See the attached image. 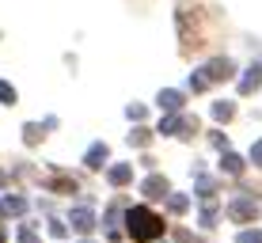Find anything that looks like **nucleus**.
Returning <instances> with one entry per match:
<instances>
[{"mask_svg": "<svg viewBox=\"0 0 262 243\" xmlns=\"http://www.w3.org/2000/svg\"><path fill=\"white\" fill-rule=\"evenodd\" d=\"M125 224H129V239H137V243H152V239L164 236V220H160L148 205H133V209L125 213Z\"/></svg>", "mask_w": 262, "mask_h": 243, "instance_id": "f257e3e1", "label": "nucleus"}, {"mask_svg": "<svg viewBox=\"0 0 262 243\" xmlns=\"http://www.w3.org/2000/svg\"><path fill=\"white\" fill-rule=\"evenodd\" d=\"M228 217L236 220V224L255 220V217H258V202H255V197H236V202L228 205Z\"/></svg>", "mask_w": 262, "mask_h": 243, "instance_id": "f03ea898", "label": "nucleus"}, {"mask_svg": "<svg viewBox=\"0 0 262 243\" xmlns=\"http://www.w3.org/2000/svg\"><path fill=\"white\" fill-rule=\"evenodd\" d=\"M69 228H76V232L88 236V232L95 228V209H92V205H76V209L69 213Z\"/></svg>", "mask_w": 262, "mask_h": 243, "instance_id": "7ed1b4c3", "label": "nucleus"}, {"mask_svg": "<svg viewBox=\"0 0 262 243\" xmlns=\"http://www.w3.org/2000/svg\"><path fill=\"white\" fill-rule=\"evenodd\" d=\"M141 194L148 197V202H160V197H167V194H171V186H167V179H164V175H144Z\"/></svg>", "mask_w": 262, "mask_h": 243, "instance_id": "20e7f679", "label": "nucleus"}, {"mask_svg": "<svg viewBox=\"0 0 262 243\" xmlns=\"http://www.w3.org/2000/svg\"><path fill=\"white\" fill-rule=\"evenodd\" d=\"M202 76L209 80V84H216V80H228V76H232V61H228V57H213L209 65H202Z\"/></svg>", "mask_w": 262, "mask_h": 243, "instance_id": "39448f33", "label": "nucleus"}, {"mask_svg": "<svg viewBox=\"0 0 262 243\" xmlns=\"http://www.w3.org/2000/svg\"><path fill=\"white\" fill-rule=\"evenodd\" d=\"M156 103L164 106L167 114H175V111H183V103H186V95L183 92H175V87H164V92L156 95Z\"/></svg>", "mask_w": 262, "mask_h": 243, "instance_id": "423d86ee", "label": "nucleus"}, {"mask_svg": "<svg viewBox=\"0 0 262 243\" xmlns=\"http://www.w3.org/2000/svg\"><path fill=\"white\" fill-rule=\"evenodd\" d=\"M46 129H57V118H46L38 125H23V141H27V145H38V141L46 137Z\"/></svg>", "mask_w": 262, "mask_h": 243, "instance_id": "0eeeda50", "label": "nucleus"}, {"mask_svg": "<svg viewBox=\"0 0 262 243\" xmlns=\"http://www.w3.org/2000/svg\"><path fill=\"white\" fill-rule=\"evenodd\" d=\"M23 213H27V197H19V194H8L0 202V217H23Z\"/></svg>", "mask_w": 262, "mask_h": 243, "instance_id": "6e6552de", "label": "nucleus"}, {"mask_svg": "<svg viewBox=\"0 0 262 243\" xmlns=\"http://www.w3.org/2000/svg\"><path fill=\"white\" fill-rule=\"evenodd\" d=\"M258 84H262V65H251L247 73H243V80H239V95H251Z\"/></svg>", "mask_w": 262, "mask_h": 243, "instance_id": "1a4fd4ad", "label": "nucleus"}, {"mask_svg": "<svg viewBox=\"0 0 262 243\" xmlns=\"http://www.w3.org/2000/svg\"><path fill=\"white\" fill-rule=\"evenodd\" d=\"M106 179H111V186H129L133 171H129V164H114L111 171H106Z\"/></svg>", "mask_w": 262, "mask_h": 243, "instance_id": "9d476101", "label": "nucleus"}, {"mask_svg": "<svg viewBox=\"0 0 262 243\" xmlns=\"http://www.w3.org/2000/svg\"><path fill=\"white\" fill-rule=\"evenodd\" d=\"M84 164L92 167V171H99V167L106 164V145H92V148H88V156H84Z\"/></svg>", "mask_w": 262, "mask_h": 243, "instance_id": "9b49d317", "label": "nucleus"}, {"mask_svg": "<svg viewBox=\"0 0 262 243\" xmlns=\"http://www.w3.org/2000/svg\"><path fill=\"white\" fill-rule=\"evenodd\" d=\"M167 209H171V213H179V217H183V213L190 209V197H186V194H167Z\"/></svg>", "mask_w": 262, "mask_h": 243, "instance_id": "f8f14e48", "label": "nucleus"}, {"mask_svg": "<svg viewBox=\"0 0 262 243\" xmlns=\"http://www.w3.org/2000/svg\"><path fill=\"white\" fill-rule=\"evenodd\" d=\"M194 129H198V122L190 118V114H179V129H175V137H194Z\"/></svg>", "mask_w": 262, "mask_h": 243, "instance_id": "ddd939ff", "label": "nucleus"}, {"mask_svg": "<svg viewBox=\"0 0 262 243\" xmlns=\"http://www.w3.org/2000/svg\"><path fill=\"white\" fill-rule=\"evenodd\" d=\"M221 167L228 171V175H239L243 171V156H236V152H224V160H221Z\"/></svg>", "mask_w": 262, "mask_h": 243, "instance_id": "4468645a", "label": "nucleus"}, {"mask_svg": "<svg viewBox=\"0 0 262 243\" xmlns=\"http://www.w3.org/2000/svg\"><path fill=\"white\" fill-rule=\"evenodd\" d=\"M232 114H236V106H232V103H224V99H221V103H213V118L216 122H228Z\"/></svg>", "mask_w": 262, "mask_h": 243, "instance_id": "2eb2a0df", "label": "nucleus"}, {"mask_svg": "<svg viewBox=\"0 0 262 243\" xmlns=\"http://www.w3.org/2000/svg\"><path fill=\"white\" fill-rule=\"evenodd\" d=\"M0 103H4V106H12V103H15V87L8 84V80H0Z\"/></svg>", "mask_w": 262, "mask_h": 243, "instance_id": "dca6fc26", "label": "nucleus"}, {"mask_svg": "<svg viewBox=\"0 0 262 243\" xmlns=\"http://www.w3.org/2000/svg\"><path fill=\"white\" fill-rule=\"evenodd\" d=\"M129 145L133 148H141V145H148V129H144V125H137V129L129 133Z\"/></svg>", "mask_w": 262, "mask_h": 243, "instance_id": "f3484780", "label": "nucleus"}, {"mask_svg": "<svg viewBox=\"0 0 262 243\" xmlns=\"http://www.w3.org/2000/svg\"><path fill=\"white\" fill-rule=\"evenodd\" d=\"M50 236H53V239H57V243H61V239H65V236H69V224H61L57 217H53V220H50Z\"/></svg>", "mask_w": 262, "mask_h": 243, "instance_id": "a211bd4d", "label": "nucleus"}, {"mask_svg": "<svg viewBox=\"0 0 262 243\" xmlns=\"http://www.w3.org/2000/svg\"><path fill=\"white\" fill-rule=\"evenodd\" d=\"M125 114H129L133 122H141L144 114H148V106H144V103H129V106H125Z\"/></svg>", "mask_w": 262, "mask_h": 243, "instance_id": "6ab92c4d", "label": "nucleus"}, {"mask_svg": "<svg viewBox=\"0 0 262 243\" xmlns=\"http://www.w3.org/2000/svg\"><path fill=\"white\" fill-rule=\"evenodd\" d=\"M179 129V114H164V122H160V133H175Z\"/></svg>", "mask_w": 262, "mask_h": 243, "instance_id": "aec40b11", "label": "nucleus"}, {"mask_svg": "<svg viewBox=\"0 0 262 243\" xmlns=\"http://www.w3.org/2000/svg\"><path fill=\"white\" fill-rule=\"evenodd\" d=\"M236 239H239V243H262V232H258V228H247V232H239Z\"/></svg>", "mask_w": 262, "mask_h": 243, "instance_id": "412c9836", "label": "nucleus"}, {"mask_svg": "<svg viewBox=\"0 0 262 243\" xmlns=\"http://www.w3.org/2000/svg\"><path fill=\"white\" fill-rule=\"evenodd\" d=\"M205 87H209V80L202 76V69H198V73L190 76V92H205Z\"/></svg>", "mask_w": 262, "mask_h": 243, "instance_id": "4be33fe9", "label": "nucleus"}, {"mask_svg": "<svg viewBox=\"0 0 262 243\" xmlns=\"http://www.w3.org/2000/svg\"><path fill=\"white\" fill-rule=\"evenodd\" d=\"M53 190H69V194H76V183H72V179H53Z\"/></svg>", "mask_w": 262, "mask_h": 243, "instance_id": "5701e85b", "label": "nucleus"}, {"mask_svg": "<svg viewBox=\"0 0 262 243\" xmlns=\"http://www.w3.org/2000/svg\"><path fill=\"white\" fill-rule=\"evenodd\" d=\"M19 243H38V232H34V228H27V224H23V228H19Z\"/></svg>", "mask_w": 262, "mask_h": 243, "instance_id": "b1692460", "label": "nucleus"}, {"mask_svg": "<svg viewBox=\"0 0 262 243\" xmlns=\"http://www.w3.org/2000/svg\"><path fill=\"white\" fill-rule=\"evenodd\" d=\"M213 148H221V152H228V137H224V133H213Z\"/></svg>", "mask_w": 262, "mask_h": 243, "instance_id": "393cba45", "label": "nucleus"}, {"mask_svg": "<svg viewBox=\"0 0 262 243\" xmlns=\"http://www.w3.org/2000/svg\"><path fill=\"white\" fill-rule=\"evenodd\" d=\"M251 160L262 167V141H255V145H251Z\"/></svg>", "mask_w": 262, "mask_h": 243, "instance_id": "a878e982", "label": "nucleus"}, {"mask_svg": "<svg viewBox=\"0 0 262 243\" xmlns=\"http://www.w3.org/2000/svg\"><path fill=\"white\" fill-rule=\"evenodd\" d=\"M175 243H194L190 232H183V228H175Z\"/></svg>", "mask_w": 262, "mask_h": 243, "instance_id": "bb28decb", "label": "nucleus"}, {"mask_svg": "<svg viewBox=\"0 0 262 243\" xmlns=\"http://www.w3.org/2000/svg\"><path fill=\"white\" fill-rule=\"evenodd\" d=\"M4 186H8V175H4V171H0V190H4Z\"/></svg>", "mask_w": 262, "mask_h": 243, "instance_id": "cd10ccee", "label": "nucleus"}, {"mask_svg": "<svg viewBox=\"0 0 262 243\" xmlns=\"http://www.w3.org/2000/svg\"><path fill=\"white\" fill-rule=\"evenodd\" d=\"M0 243H4V228H0Z\"/></svg>", "mask_w": 262, "mask_h": 243, "instance_id": "c85d7f7f", "label": "nucleus"}, {"mask_svg": "<svg viewBox=\"0 0 262 243\" xmlns=\"http://www.w3.org/2000/svg\"><path fill=\"white\" fill-rule=\"evenodd\" d=\"M84 243H88V239H84Z\"/></svg>", "mask_w": 262, "mask_h": 243, "instance_id": "c756f323", "label": "nucleus"}]
</instances>
